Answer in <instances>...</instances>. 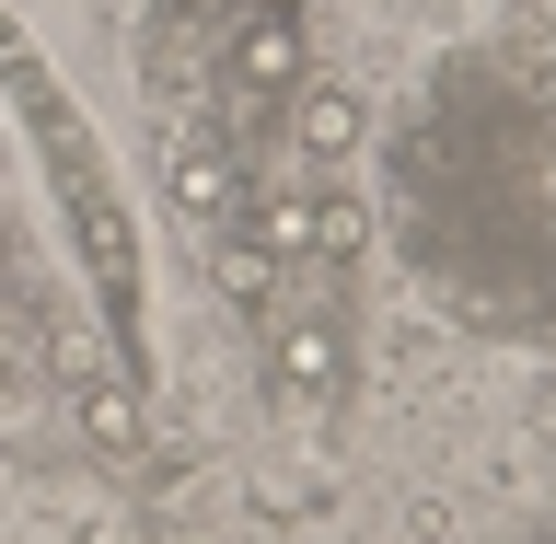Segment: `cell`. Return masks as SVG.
I'll use <instances>...</instances> for the list:
<instances>
[{
    "mask_svg": "<svg viewBox=\"0 0 556 544\" xmlns=\"http://www.w3.org/2000/svg\"><path fill=\"white\" fill-rule=\"evenodd\" d=\"M0 93H12V116H24V151H35V174H47L59 220H70V255H81V278H93L104 359H116V371H151V255H139L128 186H116V163H104L93 116L70 104L59 59L24 35V12H12V0H0Z\"/></svg>",
    "mask_w": 556,
    "mask_h": 544,
    "instance_id": "obj_1",
    "label": "cell"
},
{
    "mask_svg": "<svg viewBox=\"0 0 556 544\" xmlns=\"http://www.w3.org/2000/svg\"><path fill=\"white\" fill-rule=\"evenodd\" d=\"M243 325H255L267 406L325 417V406L348 394V371H359V290H348V267H325V255H290V267L267 278V302L243 313Z\"/></svg>",
    "mask_w": 556,
    "mask_h": 544,
    "instance_id": "obj_2",
    "label": "cell"
},
{
    "mask_svg": "<svg viewBox=\"0 0 556 544\" xmlns=\"http://www.w3.org/2000/svg\"><path fill=\"white\" fill-rule=\"evenodd\" d=\"M302 81H313V24H290V12H243V24L220 35V59H208V116L232 128L243 163L278 139V116H290Z\"/></svg>",
    "mask_w": 556,
    "mask_h": 544,
    "instance_id": "obj_3",
    "label": "cell"
},
{
    "mask_svg": "<svg viewBox=\"0 0 556 544\" xmlns=\"http://www.w3.org/2000/svg\"><path fill=\"white\" fill-rule=\"evenodd\" d=\"M151 163H163V208L198 243H220L243 220V151H232V128L208 116V93L198 104H151Z\"/></svg>",
    "mask_w": 556,
    "mask_h": 544,
    "instance_id": "obj_4",
    "label": "cell"
},
{
    "mask_svg": "<svg viewBox=\"0 0 556 544\" xmlns=\"http://www.w3.org/2000/svg\"><path fill=\"white\" fill-rule=\"evenodd\" d=\"M267 163H278V174H302V186H348V163H359V93L313 69L302 93H290V116H278Z\"/></svg>",
    "mask_w": 556,
    "mask_h": 544,
    "instance_id": "obj_5",
    "label": "cell"
},
{
    "mask_svg": "<svg viewBox=\"0 0 556 544\" xmlns=\"http://www.w3.org/2000/svg\"><path fill=\"white\" fill-rule=\"evenodd\" d=\"M47 371V313H35V278L12 255V220H0V394H24Z\"/></svg>",
    "mask_w": 556,
    "mask_h": 544,
    "instance_id": "obj_6",
    "label": "cell"
},
{
    "mask_svg": "<svg viewBox=\"0 0 556 544\" xmlns=\"http://www.w3.org/2000/svg\"><path fill=\"white\" fill-rule=\"evenodd\" d=\"M128 382L139 371H116V359H93V371L70 382V406H81V429H93L116 464H139V406H128Z\"/></svg>",
    "mask_w": 556,
    "mask_h": 544,
    "instance_id": "obj_7",
    "label": "cell"
},
{
    "mask_svg": "<svg viewBox=\"0 0 556 544\" xmlns=\"http://www.w3.org/2000/svg\"><path fill=\"white\" fill-rule=\"evenodd\" d=\"M255 12H290V24H313V0H255Z\"/></svg>",
    "mask_w": 556,
    "mask_h": 544,
    "instance_id": "obj_8",
    "label": "cell"
}]
</instances>
